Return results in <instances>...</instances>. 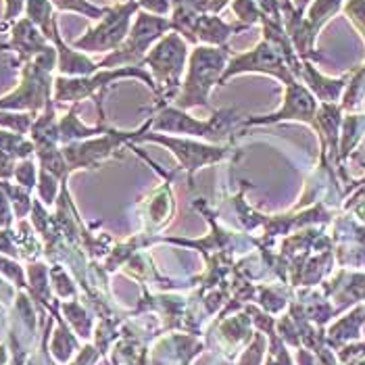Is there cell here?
Wrapping results in <instances>:
<instances>
[{
    "label": "cell",
    "mask_w": 365,
    "mask_h": 365,
    "mask_svg": "<svg viewBox=\"0 0 365 365\" xmlns=\"http://www.w3.org/2000/svg\"><path fill=\"white\" fill-rule=\"evenodd\" d=\"M346 15L357 24V28L364 31L365 36V0H351L346 6H344Z\"/></svg>",
    "instance_id": "13"
},
{
    "label": "cell",
    "mask_w": 365,
    "mask_h": 365,
    "mask_svg": "<svg viewBox=\"0 0 365 365\" xmlns=\"http://www.w3.org/2000/svg\"><path fill=\"white\" fill-rule=\"evenodd\" d=\"M119 78H138V80L146 82L148 88H153L159 94V88L155 84L153 76H148L142 67L128 65V67L103 69V71L94 73L92 78H78V80L58 78L55 84V98L56 101H80L84 96H92L96 90H103L105 86L113 84Z\"/></svg>",
    "instance_id": "6"
},
{
    "label": "cell",
    "mask_w": 365,
    "mask_h": 365,
    "mask_svg": "<svg viewBox=\"0 0 365 365\" xmlns=\"http://www.w3.org/2000/svg\"><path fill=\"white\" fill-rule=\"evenodd\" d=\"M249 29L245 24H225L222 17L217 15H200L197 24V40L207 44V46H225L230 36Z\"/></svg>",
    "instance_id": "10"
},
{
    "label": "cell",
    "mask_w": 365,
    "mask_h": 365,
    "mask_svg": "<svg viewBox=\"0 0 365 365\" xmlns=\"http://www.w3.org/2000/svg\"><path fill=\"white\" fill-rule=\"evenodd\" d=\"M168 31H173L171 28V19L161 17V15H153L148 11H138L136 13V21L132 24V29L125 38V42L105 56L98 63V69H115V67H123V65H136L140 67L144 58L148 55L150 46H155Z\"/></svg>",
    "instance_id": "2"
},
{
    "label": "cell",
    "mask_w": 365,
    "mask_h": 365,
    "mask_svg": "<svg viewBox=\"0 0 365 365\" xmlns=\"http://www.w3.org/2000/svg\"><path fill=\"white\" fill-rule=\"evenodd\" d=\"M188 46L186 40L171 31L165 34L144 58V65H148L153 80L159 88V94L169 98L175 94V90L182 84V73L186 69V61H188Z\"/></svg>",
    "instance_id": "3"
},
{
    "label": "cell",
    "mask_w": 365,
    "mask_h": 365,
    "mask_svg": "<svg viewBox=\"0 0 365 365\" xmlns=\"http://www.w3.org/2000/svg\"><path fill=\"white\" fill-rule=\"evenodd\" d=\"M138 9H140L138 0H128V2L113 6L107 11L103 21L94 29H90L80 40H76L73 46L88 51V53L117 51L125 42V38L132 29V15L138 13Z\"/></svg>",
    "instance_id": "4"
},
{
    "label": "cell",
    "mask_w": 365,
    "mask_h": 365,
    "mask_svg": "<svg viewBox=\"0 0 365 365\" xmlns=\"http://www.w3.org/2000/svg\"><path fill=\"white\" fill-rule=\"evenodd\" d=\"M232 9H234L238 21L245 24V26H249V28L255 26V24H259L265 17L255 0H232Z\"/></svg>",
    "instance_id": "11"
},
{
    "label": "cell",
    "mask_w": 365,
    "mask_h": 365,
    "mask_svg": "<svg viewBox=\"0 0 365 365\" xmlns=\"http://www.w3.org/2000/svg\"><path fill=\"white\" fill-rule=\"evenodd\" d=\"M238 73H267V76L282 80L284 84L294 82V69H292L290 58L284 55L282 48L267 40H261L249 53L232 56L220 84H224L225 80H230Z\"/></svg>",
    "instance_id": "5"
},
{
    "label": "cell",
    "mask_w": 365,
    "mask_h": 365,
    "mask_svg": "<svg viewBox=\"0 0 365 365\" xmlns=\"http://www.w3.org/2000/svg\"><path fill=\"white\" fill-rule=\"evenodd\" d=\"M234 111H217L209 121H198L195 117L186 115L182 109L163 107L155 119H150L153 130H165V132H178V134H192V136H207L217 138L224 136L227 123Z\"/></svg>",
    "instance_id": "7"
},
{
    "label": "cell",
    "mask_w": 365,
    "mask_h": 365,
    "mask_svg": "<svg viewBox=\"0 0 365 365\" xmlns=\"http://www.w3.org/2000/svg\"><path fill=\"white\" fill-rule=\"evenodd\" d=\"M227 46H207L198 44L188 56L186 80L182 82V92L175 96L178 109H192L209 105V92L222 82L225 67L230 63Z\"/></svg>",
    "instance_id": "1"
},
{
    "label": "cell",
    "mask_w": 365,
    "mask_h": 365,
    "mask_svg": "<svg viewBox=\"0 0 365 365\" xmlns=\"http://www.w3.org/2000/svg\"><path fill=\"white\" fill-rule=\"evenodd\" d=\"M317 115V103L313 98L309 90L301 86L297 80L286 84V94H284V105L278 113L267 115V117H251L247 119V125L253 123H274L282 119H301V121H313Z\"/></svg>",
    "instance_id": "8"
},
{
    "label": "cell",
    "mask_w": 365,
    "mask_h": 365,
    "mask_svg": "<svg viewBox=\"0 0 365 365\" xmlns=\"http://www.w3.org/2000/svg\"><path fill=\"white\" fill-rule=\"evenodd\" d=\"M142 140H159L163 144H168L171 148H178L175 153L180 155L182 159V165H186L188 169H197L202 163H213V161H220L225 157V148H211V146H202V144H192V142L184 140H171V138H161V136H150V134H144L140 136Z\"/></svg>",
    "instance_id": "9"
},
{
    "label": "cell",
    "mask_w": 365,
    "mask_h": 365,
    "mask_svg": "<svg viewBox=\"0 0 365 365\" xmlns=\"http://www.w3.org/2000/svg\"><path fill=\"white\" fill-rule=\"evenodd\" d=\"M53 2L63 11H76V13H82L86 17H94V19L105 17L107 11H109V9H96L86 0H53Z\"/></svg>",
    "instance_id": "12"
}]
</instances>
